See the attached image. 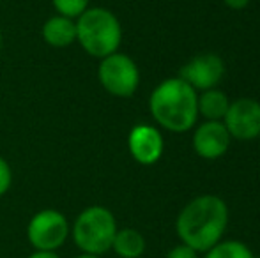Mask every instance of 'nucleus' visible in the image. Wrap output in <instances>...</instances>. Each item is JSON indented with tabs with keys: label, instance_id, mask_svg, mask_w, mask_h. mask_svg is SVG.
I'll return each mask as SVG.
<instances>
[{
	"label": "nucleus",
	"instance_id": "f257e3e1",
	"mask_svg": "<svg viewBox=\"0 0 260 258\" xmlns=\"http://www.w3.org/2000/svg\"><path fill=\"white\" fill-rule=\"evenodd\" d=\"M229 225V207L216 195H200L186 203L175 221V232L181 244L206 253L223 241Z\"/></svg>",
	"mask_w": 260,
	"mask_h": 258
},
{
	"label": "nucleus",
	"instance_id": "f03ea898",
	"mask_svg": "<svg viewBox=\"0 0 260 258\" xmlns=\"http://www.w3.org/2000/svg\"><path fill=\"white\" fill-rule=\"evenodd\" d=\"M149 110L157 126L170 133H188L199 119V94L182 78H167L152 90Z\"/></svg>",
	"mask_w": 260,
	"mask_h": 258
},
{
	"label": "nucleus",
	"instance_id": "7ed1b4c3",
	"mask_svg": "<svg viewBox=\"0 0 260 258\" xmlns=\"http://www.w3.org/2000/svg\"><path fill=\"white\" fill-rule=\"evenodd\" d=\"M76 43L94 59H105L119 52L122 27L115 14L106 7H89L76 18Z\"/></svg>",
	"mask_w": 260,
	"mask_h": 258
},
{
	"label": "nucleus",
	"instance_id": "20e7f679",
	"mask_svg": "<svg viewBox=\"0 0 260 258\" xmlns=\"http://www.w3.org/2000/svg\"><path fill=\"white\" fill-rule=\"evenodd\" d=\"M117 230L119 227L112 210L103 205H90L76 216L71 235L82 253L101 256L112 249Z\"/></svg>",
	"mask_w": 260,
	"mask_h": 258
},
{
	"label": "nucleus",
	"instance_id": "39448f33",
	"mask_svg": "<svg viewBox=\"0 0 260 258\" xmlns=\"http://www.w3.org/2000/svg\"><path fill=\"white\" fill-rule=\"evenodd\" d=\"M71 235L68 217L57 209H43L30 217L27 239L36 251H57Z\"/></svg>",
	"mask_w": 260,
	"mask_h": 258
},
{
	"label": "nucleus",
	"instance_id": "423d86ee",
	"mask_svg": "<svg viewBox=\"0 0 260 258\" xmlns=\"http://www.w3.org/2000/svg\"><path fill=\"white\" fill-rule=\"evenodd\" d=\"M98 78L106 92L115 97H131L140 85V71L137 62L120 52L101 59Z\"/></svg>",
	"mask_w": 260,
	"mask_h": 258
},
{
	"label": "nucleus",
	"instance_id": "0eeeda50",
	"mask_svg": "<svg viewBox=\"0 0 260 258\" xmlns=\"http://www.w3.org/2000/svg\"><path fill=\"white\" fill-rule=\"evenodd\" d=\"M226 131L239 141H251L260 136V103L251 97H241L230 103L223 119Z\"/></svg>",
	"mask_w": 260,
	"mask_h": 258
},
{
	"label": "nucleus",
	"instance_id": "6e6552de",
	"mask_svg": "<svg viewBox=\"0 0 260 258\" xmlns=\"http://www.w3.org/2000/svg\"><path fill=\"white\" fill-rule=\"evenodd\" d=\"M225 75V62L216 53H200L182 65L179 78L193 87L195 90L216 89Z\"/></svg>",
	"mask_w": 260,
	"mask_h": 258
},
{
	"label": "nucleus",
	"instance_id": "1a4fd4ad",
	"mask_svg": "<svg viewBox=\"0 0 260 258\" xmlns=\"http://www.w3.org/2000/svg\"><path fill=\"white\" fill-rule=\"evenodd\" d=\"M127 149L131 158L144 166L154 165L165 151V140L161 131L151 124H138L129 131Z\"/></svg>",
	"mask_w": 260,
	"mask_h": 258
},
{
	"label": "nucleus",
	"instance_id": "9d476101",
	"mask_svg": "<svg viewBox=\"0 0 260 258\" xmlns=\"http://www.w3.org/2000/svg\"><path fill=\"white\" fill-rule=\"evenodd\" d=\"M232 136L221 121H206L193 133V151L207 161H214L226 154Z\"/></svg>",
	"mask_w": 260,
	"mask_h": 258
},
{
	"label": "nucleus",
	"instance_id": "9b49d317",
	"mask_svg": "<svg viewBox=\"0 0 260 258\" xmlns=\"http://www.w3.org/2000/svg\"><path fill=\"white\" fill-rule=\"evenodd\" d=\"M41 34L46 45L53 48H68L73 43H76V21L55 14L45 21Z\"/></svg>",
	"mask_w": 260,
	"mask_h": 258
},
{
	"label": "nucleus",
	"instance_id": "f8f14e48",
	"mask_svg": "<svg viewBox=\"0 0 260 258\" xmlns=\"http://www.w3.org/2000/svg\"><path fill=\"white\" fill-rule=\"evenodd\" d=\"M145 237L135 228L117 230L112 242V249L120 258H140L145 253Z\"/></svg>",
	"mask_w": 260,
	"mask_h": 258
},
{
	"label": "nucleus",
	"instance_id": "ddd939ff",
	"mask_svg": "<svg viewBox=\"0 0 260 258\" xmlns=\"http://www.w3.org/2000/svg\"><path fill=\"white\" fill-rule=\"evenodd\" d=\"M230 101L226 94L219 89L204 90L199 96V117L206 121H221L229 112Z\"/></svg>",
	"mask_w": 260,
	"mask_h": 258
},
{
	"label": "nucleus",
	"instance_id": "4468645a",
	"mask_svg": "<svg viewBox=\"0 0 260 258\" xmlns=\"http://www.w3.org/2000/svg\"><path fill=\"white\" fill-rule=\"evenodd\" d=\"M204 258H255L250 246L241 241H219L206 251Z\"/></svg>",
	"mask_w": 260,
	"mask_h": 258
},
{
	"label": "nucleus",
	"instance_id": "2eb2a0df",
	"mask_svg": "<svg viewBox=\"0 0 260 258\" xmlns=\"http://www.w3.org/2000/svg\"><path fill=\"white\" fill-rule=\"evenodd\" d=\"M52 4L57 14L71 18V20L80 18L89 9V0H52Z\"/></svg>",
	"mask_w": 260,
	"mask_h": 258
},
{
	"label": "nucleus",
	"instance_id": "dca6fc26",
	"mask_svg": "<svg viewBox=\"0 0 260 258\" xmlns=\"http://www.w3.org/2000/svg\"><path fill=\"white\" fill-rule=\"evenodd\" d=\"M11 184H13V172L11 166L6 159L0 156V196H4L9 191Z\"/></svg>",
	"mask_w": 260,
	"mask_h": 258
},
{
	"label": "nucleus",
	"instance_id": "f3484780",
	"mask_svg": "<svg viewBox=\"0 0 260 258\" xmlns=\"http://www.w3.org/2000/svg\"><path fill=\"white\" fill-rule=\"evenodd\" d=\"M167 258H199V253L195 249L188 248L186 244H177L168 251Z\"/></svg>",
	"mask_w": 260,
	"mask_h": 258
},
{
	"label": "nucleus",
	"instance_id": "a211bd4d",
	"mask_svg": "<svg viewBox=\"0 0 260 258\" xmlns=\"http://www.w3.org/2000/svg\"><path fill=\"white\" fill-rule=\"evenodd\" d=\"M223 2H225V6L230 7V9L241 11V9H244V7H248L250 0H223Z\"/></svg>",
	"mask_w": 260,
	"mask_h": 258
},
{
	"label": "nucleus",
	"instance_id": "6ab92c4d",
	"mask_svg": "<svg viewBox=\"0 0 260 258\" xmlns=\"http://www.w3.org/2000/svg\"><path fill=\"white\" fill-rule=\"evenodd\" d=\"M27 258H60L57 255V251H36L34 249V253H30Z\"/></svg>",
	"mask_w": 260,
	"mask_h": 258
},
{
	"label": "nucleus",
	"instance_id": "aec40b11",
	"mask_svg": "<svg viewBox=\"0 0 260 258\" xmlns=\"http://www.w3.org/2000/svg\"><path fill=\"white\" fill-rule=\"evenodd\" d=\"M75 258H101V256H98V255H89V253H80L78 256H75Z\"/></svg>",
	"mask_w": 260,
	"mask_h": 258
},
{
	"label": "nucleus",
	"instance_id": "412c9836",
	"mask_svg": "<svg viewBox=\"0 0 260 258\" xmlns=\"http://www.w3.org/2000/svg\"><path fill=\"white\" fill-rule=\"evenodd\" d=\"M0 48H2V34H0Z\"/></svg>",
	"mask_w": 260,
	"mask_h": 258
},
{
	"label": "nucleus",
	"instance_id": "4be33fe9",
	"mask_svg": "<svg viewBox=\"0 0 260 258\" xmlns=\"http://www.w3.org/2000/svg\"><path fill=\"white\" fill-rule=\"evenodd\" d=\"M257 258H260V256H257Z\"/></svg>",
	"mask_w": 260,
	"mask_h": 258
}]
</instances>
